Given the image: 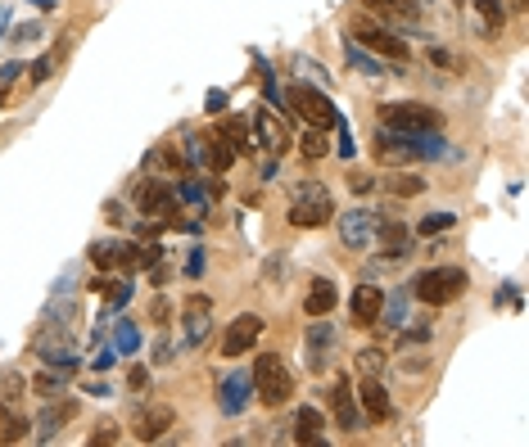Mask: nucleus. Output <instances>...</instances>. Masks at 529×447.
Segmentation results:
<instances>
[{
  "mask_svg": "<svg viewBox=\"0 0 529 447\" xmlns=\"http://www.w3.org/2000/svg\"><path fill=\"white\" fill-rule=\"evenodd\" d=\"M466 271L462 267H425L416 280H412V294L425 303V308H448L466 294Z\"/></svg>",
  "mask_w": 529,
  "mask_h": 447,
  "instance_id": "1",
  "label": "nucleus"
},
{
  "mask_svg": "<svg viewBox=\"0 0 529 447\" xmlns=\"http://www.w3.org/2000/svg\"><path fill=\"white\" fill-rule=\"evenodd\" d=\"M254 398L263 402V407H280V402H290V393H294V375H290V366L276 357V352H263V357H254Z\"/></svg>",
  "mask_w": 529,
  "mask_h": 447,
  "instance_id": "2",
  "label": "nucleus"
},
{
  "mask_svg": "<svg viewBox=\"0 0 529 447\" xmlns=\"http://www.w3.org/2000/svg\"><path fill=\"white\" fill-rule=\"evenodd\" d=\"M349 32H353V41H362L367 50H376L381 59H394V64H407V41L398 36L390 23H381V18H367V14H353L349 18Z\"/></svg>",
  "mask_w": 529,
  "mask_h": 447,
  "instance_id": "3",
  "label": "nucleus"
},
{
  "mask_svg": "<svg viewBox=\"0 0 529 447\" xmlns=\"http://www.w3.org/2000/svg\"><path fill=\"white\" fill-rule=\"evenodd\" d=\"M331 218H335L331 190L317 186V181H299V186H294V199H290V226L312 230V226H326Z\"/></svg>",
  "mask_w": 529,
  "mask_h": 447,
  "instance_id": "4",
  "label": "nucleus"
},
{
  "mask_svg": "<svg viewBox=\"0 0 529 447\" xmlns=\"http://www.w3.org/2000/svg\"><path fill=\"white\" fill-rule=\"evenodd\" d=\"M381 127L412 136V131H439L443 117L434 109H425V105H416V100H398V105H381Z\"/></svg>",
  "mask_w": 529,
  "mask_h": 447,
  "instance_id": "5",
  "label": "nucleus"
},
{
  "mask_svg": "<svg viewBox=\"0 0 529 447\" xmlns=\"http://www.w3.org/2000/svg\"><path fill=\"white\" fill-rule=\"evenodd\" d=\"M290 105H294V113H299L303 122H312L317 131H326V127L340 122V113H335V105L326 100V91H317V86H308V82H294V86H290Z\"/></svg>",
  "mask_w": 529,
  "mask_h": 447,
  "instance_id": "6",
  "label": "nucleus"
},
{
  "mask_svg": "<svg viewBox=\"0 0 529 447\" xmlns=\"http://www.w3.org/2000/svg\"><path fill=\"white\" fill-rule=\"evenodd\" d=\"M340 239H344V249L367 253L371 239H376V213H371V208H349V213H340Z\"/></svg>",
  "mask_w": 529,
  "mask_h": 447,
  "instance_id": "7",
  "label": "nucleus"
},
{
  "mask_svg": "<svg viewBox=\"0 0 529 447\" xmlns=\"http://www.w3.org/2000/svg\"><path fill=\"white\" fill-rule=\"evenodd\" d=\"M259 335H263V317L259 312H240L227 326V335H222V357H245L259 343Z\"/></svg>",
  "mask_w": 529,
  "mask_h": 447,
  "instance_id": "8",
  "label": "nucleus"
},
{
  "mask_svg": "<svg viewBox=\"0 0 529 447\" xmlns=\"http://www.w3.org/2000/svg\"><path fill=\"white\" fill-rule=\"evenodd\" d=\"M249 402H254V375L231 371V375L218 384V407H222V416H240Z\"/></svg>",
  "mask_w": 529,
  "mask_h": 447,
  "instance_id": "9",
  "label": "nucleus"
},
{
  "mask_svg": "<svg viewBox=\"0 0 529 447\" xmlns=\"http://www.w3.org/2000/svg\"><path fill=\"white\" fill-rule=\"evenodd\" d=\"M136 208H140L145 218L168 222V218L177 213V199H172V190H168L158 177H149V181H140V190H136Z\"/></svg>",
  "mask_w": 529,
  "mask_h": 447,
  "instance_id": "10",
  "label": "nucleus"
},
{
  "mask_svg": "<svg viewBox=\"0 0 529 447\" xmlns=\"http://www.w3.org/2000/svg\"><path fill=\"white\" fill-rule=\"evenodd\" d=\"M172 425H177V411H172L168 402H149V407L136 411V439H140V443H158Z\"/></svg>",
  "mask_w": 529,
  "mask_h": 447,
  "instance_id": "11",
  "label": "nucleus"
},
{
  "mask_svg": "<svg viewBox=\"0 0 529 447\" xmlns=\"http://www.w3.org/2000/svg\"><path fill=\"white\" fill-rule=\"evenodd\" d=\"M381 312H385V290H381V285H358L353 299H349V317H353V326H376Z\"/></svg>",
  "mask_w": 529,
  "mask_h": 447,
  "instance_id": "12",
  "label": "nucleus"
},
{
  "mask_svg": "<svg viewBox=\"0 0 529 447\" xmlns=\"http://www.w3.org/2000/svg\"><path fill=\"white\" fill-rule=\"evenodd\" d=\"M353 380L349 375H340L335 384H331V407H335V425L344 430V434H353V430H362V411L353 407Z\"/></svg>",
  "mask_w": 529,
  "mask_h": 447,
  "instance_id": "13",
  "label": "nucleus"
},
{
  "mask_svg": "<svg viewBox=\"0 0 529 447\" xmlns=\"http://www.w3.org/2000/svg\"><path fill=\"white\" fill-rule=\"evenodd\" d=\"M358 398H362V411H367V421H371V425H385V421L394 416V402H390V393H385V384H381L376 375H362Z\"/></svg>",
  "mask_w": 529,
  "mask_h": 447,
  "instance_id": "14",
  "label": "nucleus"
},
{
  "mask_svg": "<svg viewBox=\"0 0 529 447\" xmlns=\"http://www.w3.org/2000/svg\"><path fill=\"white\" fill-rule=\"evenodd\" d=\"M381 23H390V27H416L421 23V5L416 0H362Z\"/></svg>",
  "mask_w": 529,
  "mask_h": 447,
  "instance_id": "15",
  "label": "nucleus"
},
{
  "mask_svg": "<svg viewBox=\"0 0 529 447\" xmlns=\"http://www.w3.org/2000/svg\"><path fill=\"white\" fill-rule=\"evenodd\" d=\"M376 158H381V163H416L421 149H416L402 131H390V127H385V131L376 136Z\"/></svg>",
  "mask_w": 529,
  "mask_h": 447,
  "instance_id": "16",
  "label": "nucleus"
},
{
  "mask_svg": "<svg viewBox=\"0 0 529 447\" xmlns=\"http://www.w3.org/2000/svg\"><path fill=\"white\" fill-rule=\"evenodd\" d=\"M331 348H335V330L326 317H312V330H308V366L321 371L331 361Z\"/></svg>",
  "mask_w": 529,
  "mask_h": 447,
  "instance_id": "17",
  "label": "nucleus"
},
{
  "mask_svg": "<svg viewBox=\"0 0 529 447\" xmlns=\"http://www.w3.org/2000/svg\"><path fill=\"white\" fill-rule=\"evenodd\" d=\"M32 352L46 361V366H55V371H73L77 366V352L64 343V339H50V335H36L32 339Z\"/></svg>",
  "mask_w": 529,
  "mask_h": 447,
  "instance_id": "18",
  "label": "nucleus"
},
{
  "mask_svg": "<svg viewBox=\"0 0 529 447\" xmlns=\"http://www.w3.org/2000/svg\"><path fill=\"white\" fill-rule=\"evenodd\" d=\"M335 303H340L335 280H312V290H308V299H303V312H308V317H331Z\"/></svg>",
  "mask_w": 529,
  "mask_h": 447,
  "instance_id": "19",
  "label": "nucleus"
},
{
  "mask_svg": "<svg viewBox=\"0 0 529 447\" xmlns=\"http://www.w3.org/2000/svg\"><path fill=\"white\" fill-rule=\"evenodd\" d=\"M254 136L263 140L267 149H285L290 145V131H285V122L276 117L271 109H259L254 113Z\"/></svg>",
  "mask_w": 529,
  "mask_h": 447,
  "instance_id": "20",
  "label": "nucleus"
},
{
  "mask_svg": "<svg viewBox=\"0 0 529 447\" xmlns=\"http://www.w3.org/2000/svg\"><path fill=\"white\" fill-rule=\"evenodd\" d=\"M145 172H163V177H186V158L172 145H154L145 154Z\"/></svg>",
  "mask_w": 529,
  "mask_h": 447,
  "instance_id": "21",
  "label": "nucleus"
},
{
  "mask_svg": "<svg viewBox=\"0 0 529 447\" xmlns=\"http://www.w3.org/2000/svg\"><path fill=\"white\" fill-rule=\"evenodd\" d=\"M326 439V416L317 407H299L294 416V443H321Z\"/></svg>",
  "mask_w": 529,
  "mask_h": 447,
  "instance_id": "22",
  "label": "nucleus"
},
{
  "mask_svg": "<svg viewBox=\"0 0 529 447\" xmlns=\"http://www.w3.org/2000/svg\"><path fill=\"white\" fill-rule=\"evenodd\" d=\"M376 235H381L385 258H407V253H412V230H407L402 222H381L376 226Z\"/></svg>",
  "mask_w": 529,
  "mask_h": 447,
  "instance_id": "23",
  "label": "nucleus"
},
{
  "mask_svg": "<svg viewBox=\"0 0 529 447\" xmlns=\"http://www.w3.org/2000/svg\"><path fill=\"white\" fill-rule=\"evenodd\" d=\"M73 411H77V402H73V398L50 402V407L41 411V421H36V439H55V430H59L64 421H73Z\"/></svg>",
  "mask_w": 529,
  "mask_h": 447,
  "instance_id": "24",
  "label": "nucleus"
},
{
  "mask_svg": "<svg viewBox=\"0 0 529 447\" xmlns=\"http://www.w3.org/2000/svg\"><path fill=\"white\" fill-rule=\"evenodd\" d=\"M204 163H209L213 172H231V163H236V149H231L222 136H209V140H204Z\"/></svg>",
  "mask_w": 529,
  "mask_h": 447,
  "instance_id": "25",
  "label": "nucleus"
},
{
  "mask_svg": "<svg viewBox=\"0 0 529 447\" xmlns=\"http://www.w3.org/2000/svg\"><path fill=\"white\" fill-rule=\"evenodd\" d=\"M475 9H480V27H484V36H498V32L507 27V9H503V0H475Z\"/></svg>",
  "mask_w": 529,
  "mask_h": 447,
  "instance_id": "26",
  "label": "nucleus"
},
{
  "mask_svg": "<svg viewBox=\"0 0 529 447\" xmlns=\"http://www.w3.org/2000/svg\"><path fill=\"white\" fill-rule=\"evenodd\" d=\"M218 136H222L231 149H245V145H249V140H245V136H249L245 117H222V122H218Z\"/></svg>",
  "mask_w": 529,
  "mask_h": 447,
  "instance_id": "27",
  "label": "nucleus"
},
{
  "mask_svg": "<svg viewBox=\"0 0 529 447\" xmlns=\"http://www.w3.org/2000/svg\"><path fill=\"white\" fill-rule=\"evenodd\" d=\"M27 393V380L18 371H0V402H18Z\"/></svg>",
  "mask_w": 529,
  "mask_h": 447,
  "instance_id": "28",
  "label": "nucleus"
},
{
  "mask_svg": "<svg viewBox=\"0 0 529 447\" xmlns=\"http://www.w3.org/2000/svg\"><path fill=\"white\" fill-rule=\"evenodd\" d=\"M18 439H27V421L23 416H9L0 407V443H18Z\"/></svg>",
  "mask_w": 529,
  "mask_h": 447,
  "instance_id": "29",
  "label": "nucleus"
},
{
  "mask_svg": "<svg viewBox=\"0 0 529 447\" xmlns=\"http://www.w3.org/2000/svg\"><path fill=\"white\" fill-rule=\"evenodd\" d=\"M299 149H303V158H308V163H317V158H326V154H331V145H326V136H321L317 127L303 136V145H299Z\"/></svg>",
  "mask_w": 529,
  "mask_h": 447,
  "instance_id": "30",
  "label": "nucleus"
},
{
  "mask_svg": "<svg viewBox=\"0 0 529 447\" xmlns=\"http://www.w3.org/2000/svg\"><path fill=\"white\" fill-rule=\"evenodd\" d=\"M349 68H358V73H367V77H376V73H385L381 68V59H371V55H362L353 41H349Z\"/></svg>",
  "mask_w": 529,
  "mask_h": 447,
  "instance_id": "31",
  "label": "nucleus"
},
{
  "mask_svg": "<svg viewBox=\"0 0 529 447\" xmlns=\"http://www.w3.org/2000/svg\"><path fill=\"white\" fill-rule=\"evenodd\" d=\"M64 384H68V371H64V375H50V371H46V375H36V380H32V389H36L41 398H59V389H64Z\"/></svg>",
  "mask_w": 529,
  "mask_h": 447,
  "instance_id": "32",
  "label": "nucleus"
},
{
  "mask_svg": "<svg viewBox=\"0 0 529 447\" xmlns=\"http://www.w3.org/2000/svg\"><path fill=\"white\" fill-rule=\"evenodd\" d=\"M390 190L402 195V199H412V195H421V190H425V177H390Z\"/></svg>",
  "mask_w": 529,
  "mask_h": 447,
  "instance_id": "33",
  "label": "nucleus"
},
{
  "mask_svg": "<svg viewBox=\"0 0 529 447\" xmlns=\"http://www.w3.org/2000/svg\"><path fill=\"white\" fill-rule=\"evenodd\" d=\"M381 366H385V352H381V348L358 352V371H362V375H381Z\"/></svg>",
  "mask_w": 529,
  "mask_h": 447,
  "instance_id": "34",
  "label": "nucleus"
},
{
  "mask_svg": "<svg viewBox=\"0 0 529 447\" xmlns=\"http://www.w3.org/2000/svg\"><path fill=\"white\" fill-rule=\"evenodd\" d=\"M448 226H453V213H434V218L421 222V235H434V230H448Z\"/></svg>",
  "mask_w": 529,
  "mask_h": 447,
  "instance_id": "35",
  "label": "nucleus"
},
{
  "mask_svg": "<svg viewBox=\"0 0 529 447\" xmlns=\"http://www.w3.org/2000/svg\"><path fill=\"white\" fill-rule=\"evenodd\" d=\"M168 317H172V303H168V299H163V294H158V299H154V303H149V321H158V326H163V321H168Z\"/></svg>",
  "mask_w": 529,
  "mask_h": 447,
  "instance_id": "36",
  "label": "nucleus"
},
{
  "mask_svg": "<svg viewBox=\"0 0 529 447\" xmlns=\"http://www.w3.org/2000/svg\"><path fill=\"white\" fill-rule=\"evenodd\" d=\"M430 335H434L430 326H412V330H402V339H398V343H402V348H407V343H430Z\"/></svg>",
  "mask_w": 529,
  "mask_h": 447,
  "instance_id": "37",
  "label": "nucleus"
},
{
  "mask_svg": "<svg viewBox=\"0 0 529 447\" xmlns=\"http://www.w3.org/2000/svg\"><path fill=\"white\" fill-rule=\"evenodd\" d=\"M91 443L100 447V443H118V425H100L96 434H91Z\"/></svg>",
  "mask_w": 529,
  "mask_h": 447,
  "instance_id": "38",
  "label": "nucleus"
},
{
  "mask_svg": "<svg viewBox=\"0 0 529 447\" xmlns=\"http://www.w3.org/2000/svg\"><path fill=\"white\" fill-rule=\"evenodd\" d=\"M158 262V244H145L140 253H136V267H154Z\"/></svg>",
  "mask_w": 529,
  "mask_h": 447,
  "instance_id": "39",
  "label": "nucleus"
},
{
  "mask_svg": "<svg viewBox=\"0 0 529 447\" xmlns=\"http://www.w3.org/2000/svg\"><path fill=\"white\" fill-rule=\"evenodd\" d=\"M172 352H177V343L158 339V348H154V361H158V366H168V361H172Z\"/></svg>",
  "mask_w": 529,
  "mask_h": 447,
  "instance_id": "40",
  "label": "nucleus"
},
{
  "mask_svg": "<svg viewBox=\"0 0 529 447\" xmlns=\"http://www.w3.org/2000/svg\"><path fill=\"white\" fill-rule=\"evenodd\" d=\"M136 343H140V335H136L132 326H123V330H118V348H123V352H132Z\"/></svg>",
  "mask_w": 529,
  "mask_h": 447,
  "instance_id": "41",
  "label": "nucleus"
},
{
  "mask_svg": "<svg viewBox=\"0 0 529 447\" xmlns=\"http://www.w3.org/2000/svg\"><path fill=\"white\" fill-rule=\"evenodd\" d=\"M349 186H353L358 195H367V190H371L376 181H371V177H362V172H353V177H349Z\"/></svg>",
  "mask_w": 529,
  "mask_h": 447,
  "instance_id": "42",
  "label": "nucleus"
},
{
  "mask_svg": "<svg viewBox=\"0 0 529 447\" xmlns=\"http://www.w3.org/2000/svg\"><path fill=\"white\" fill-rule=\"evenodd\" d=\"M186 312H209V299H204V294H190V299H186Z\"/></svg>",
  "mask_w": 529,
  "mask_h": 447,
  "instance_id": "43",
  "label": "nucleus"
},
{
  "mask_svg": "<svg viewBox=\"0 0 529 447\" xmlns=\"http://www.w3.org/2000/svg\"><path fill=\"white\" fill-rule=\"evenodd\" d=\"M105 218H109V222H114V226H123V222H127V213H123V204H109V208H105Z\"/></svg>",
  "mask_w": 529,
  "mask_h": 447,
  "instance_id": "44",
  "label": "nucleus"
},
{
  "mask_svg": "<svg viewBox=\"0 0 529 447\" xmlns=\"http://www.w3.org/2000/svg\"><path fill=\"white\" fill-rule=\"evenodd\" d=\"M416 5H430V0H416Z\"/></svg>",
  "mask_w": 529,
  "mask_h": 447,
  "instance_id": "45",
  "label": "nucleus"
}]
</instances>
